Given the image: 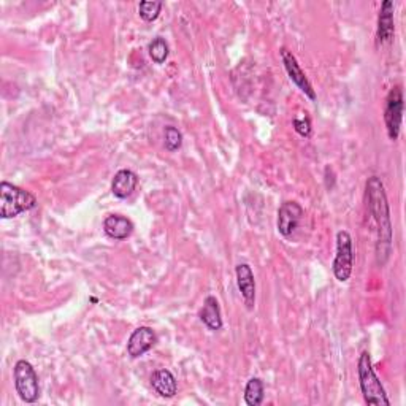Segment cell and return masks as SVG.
I'll list each match as a JSON object with an SVG mask.
<instances>
[{"label": "cell", "instance_id": "cell-1", "mask_svg": "<svg viewBox=\"0 0 406 406\" xmlns=\"http://www.w3.org/2000/svg\"><path fill=\"white\" fill-rule=\"evenodd\" d=\"M367 198L368 210L378 227V242H376V262L384 265L388 262L392 250V224L390 210L386 197V191L378 176H371L367 181Z\"/></svg>", "mask_w": 406, "mask_h": 406}, {"label": "cell", "instance_id": "cell-2", "mask_svg": "<svg viewBox=\"0 0 406 406\" xmlns=\"http://www.w3.org/2000/svg\"><path fill=\"white\" fill-rule=\"evenodd\" d=\"M37 205V198L29 191L9 181L0 183V218L11 219L21 213L32 210Z\"/></svg>", "mask_w": 406, "mask_h": 406}, {"label": "cell", "instance_id": "cell-3", "mask_svg": "<svg viewBox=\"0 0 406 406\" xmlns=\"http://www.w3.org/2000/svg\"><path fill=\"white\" fill-rule=\"evenodd\" d=\"M357 373H359V383L363 398L368 405L376 406H389L390 400L388 398L386 390H384L380 378L376 376L373 365H371L370 353L363 351L359 357V363H357Z\"/></svg>", "mask_w": 406, "mask_h": 406}, {"label": "cell", "instance_id": "cell-4", "mask_svg": "<svg viewBox=\"0 0 406 406\" xmlns=\"http://www.w3.org/2000/svg\"><path fill=\"white\" fill-rule=\"evenodd\" d=\"M15 388L19 398L26 403H36L40 397L38 375L27 360H18L15 365Z\"/></svg>", "mask_w": 406, "mask_h": 406}, {"label": "cell", "instance_id": "cell-5", "mask_svg": "<svg viewBox=\"0 0 406 406\" xmlns=\"http://www.w3.org/2000/svg\"><path fill=\"white\" fill-rule=\"evenodd\" d=\"M354 265V251H353V238L346 230L338 232L336 235V256L333 260V274L335 278L345 283L353 273Z\"/></svg>", "mask_w": 406, "mask_h": 406}, {"label": "cell", "instance_id": "cell-6", "mask_svg": "<svg viewBox=\"0 0 406 406\" xmlns=\"http://www.w3.org/2000/svg\"><path fill=\"white\" fill-rule=\"evenodd\" d=\"M403 118V91L400 86L392 87L388 99H386V109H384V121H386L388 135L390 140H397L400 135Z\"/></svg>", "mask_w": 406, "mask_h": 406}, {"label": "cell", "instance_id": "cell-7", "mask_svg": "<svg viewBox=\"0 0 406 406\" xmlns=\"http://www.w3.org/2000/svg\"><path fill=\"white\" fill-rule=\"evenodd\" d=\"M304 216L305 211L297 202H284L278 210V232L283 237H291Z\"/></svg>", "mask_w": 406, "mask_h": 406}, {"label": "cell", "instance_id": "cell-8", "mask_svg": "<svg viewBox=\"0 0 406 406\" xmlns=\"http://www.w3.org/2000/svg\"><path fill=\"white\" fill-rule=\"evenodd\" d=\"M281 59H283V64L287 70L289 78H291L295 85L299 86V89L304 92L306 97H309L311 100L316 99V92L311 86V82L306 78L305 72L301 70L297 59H295L294 54L287 50V48H281Z\"/></svg>", "mask_w": 406, "mask_h": 406}, {"label": "cell", "instance_id": "cell-9", "mask_svg": "<svg viewBox=\"0 0 406 406\" xmlns=\"http://www.w3.org/2000/svg\"><path fill=\"white\" fill-rule=\"evenodd\" d=\"M156 341L157 335L151 327L135 328L127 341V354L132 357V359H139V357L146 354L148 351L156 345Z\"/></svg>", "mask_w": 406, "mask_h": 406}, {"label": "cell", "instance_id": "cell-10", "mask_svg": "<svg viewBox=\"0 0 406 406\" xmlns=\"http://www.w3.org/2000/svg\"><path fill=\"white\" fill-rule=\"evenodd\" d=\"M237 283L238 289L242 292V297L246 304L247 309L254 308V301H256V279H254V273L251 267L247 264L237 265Z\"/></svg>", "mask_w": 406, "mask_h": 406}, {"label": "cell", "instance_id": "cell-11", "mask_svg": "<svg viewBox=\"0 0 406 406\" xmlns=\"http://www.w3.org/2000/svg\"><path fill=\"white\" fill-rule=\"evenodd\" d=\"M395 26H394V4L390 0H384L378 16V43H389L394 38Z\"/></svg>", "mask_w": 406, "mask_h": 406}, {"label": "cell", "instance_id": "cell-12", "mask_svg": "<svg viewBox=\"0 0 406 406\" xmlns=\"http://www.w3.org/2000/svg\"><path fill=\"white\" fill-rule=\"evenodd\" d=\"M103 230L113 240H126L134 232V224L129 218L121 215H109L103 221Z\"/></svg>", "mask_w": 406, "mask_h": 406}, {"label": "cell", "instance_id": "cell-13", "mask_svg": "<svg viewBox=\"0 0 406 406\" xmlns=\"http://www.w3.org/2000/svg\"><path fill=\"white\" fill-rule=\"evenodd\" d=\"M137 184H139V176H137L132 170L122 169L113 178L112 192L114 197L127 198L129 196H132Z\"/></svg>", "mask_w": 406, "mask_h": 406}, {"label": "cell", "instance_id": "cell-14", "mask_svg": "<svg viewBox=\"0 0 406 406\" xmlns=\"http://www.w3.org/2000/svg\"><path fill=\"white\" fill-rule=\"evenodd\" d=\"M151 386L153 389L164 398H171L175 397L178 390V384L175 376L171 375V371L169 370H156L153 376H151Z\"/></svg>", "mask_w": 406, "mask_h": 406}, {"label": "cell", "instance_id": "cell-15", "mask_svg": "<svg viewBox=\"0 0 406 406\" xmlns=\"http://www.w3.org/2000/svg\"><path fill=\"white\" fill-rule=\"evenodd\" d=\"M201 321L208 327L210 330H221L223 327V316H221V308H219V301L213 295H208L205 299L203 306L201 309Z\"/></svg>", "mask_w": 406, "mask_h": 406}, {"label": "cell", "instance_id": "cell-16", "mask_svg": "<svg viewBox=\"0 0 406 406\" xmlns=\"http://www.w3.org/2000/svg\"><path fill=\"white\" fill-rule=\"evenodd\" d=\"M264 383L259 378H251L245 389V402L250 406H259L264 402Z\"/></svg>", "mask_w": 406, "mask_h": 406}, {"label": "cell", "instance_id": "cell-17", "mask_svg": "<svg viewBox=\"0 0 406 406\" xmlns=\"http://www.w3.org/2000/svg\"><path fill=\"white\" fill-rule=\"evenodd\" d=\"M148 51H149L151 59H153L156 64H164V62L167 60L169 53H170L169 43L162 37H156L153 41H151L148 46Z\"/></svg>", "mask_w": 406, "mask_h": 406}, {"label": "cell", "instance_id": "cell-18", "mask_svg": "<svg viewBox=\"0 0 406 406\" xmlns=\"http://www.w3.org/2000/svg\"><path fill=\"white\" fill-rule=\"evenodd\" d=\"M183 144V135L180 130L173 126H167L164 130V146L170 153H173V151H178L181 148Z\"/></svg>", "mask_w": 406, "mask_h": 406}, {"label": "cell", "instance_id": "cell-19", "mask_svg": "<svg viewBox=\"0 0 406 406\" xmlns=\"http://www.w3.org/2000/svg\"><path fill=\"white\" fill-rule=\"evenodd\" d=\"M161 10H162V2L159 0H143L139 5V11H140V16L151 23V21L157 19V16L161 15Z\"/></svg>", "mask_w": 406, "mask_h": 406}, {"label": "cell", "instance_id": "cell-20", "mask_svg": "<svg viewBox=\"0 0 406 406\" xmlns=\"http://www.w3.org/2000/svg\"><path fill=\"white\" fill-rule=\"evenodd\" d=\"M294 129L297 130V134L301 137H309L311 135V122L308 118L305 119H294Z\"/></svg>", "mask_w": 406, "mask_h": 406}]
</instances>
